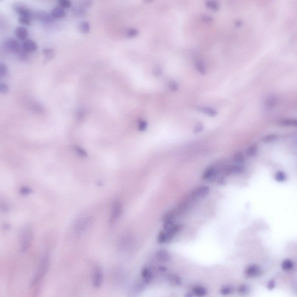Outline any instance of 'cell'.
Listing matches in <instances>:
<instances>
[{
  "mask_svg": "<svg viewBox=\"0 0 297 297\" xmlns=\"http://www.w3.org/2000/svg\"><path fill=\"white\" fill-rule=\"evenodd\" d=\"M92 3L91 1H84L82 3L81 6L84 7H89L91 6Z\"/></svg>",
  "mask_w": 297,
  "mask_h": 297,
  "instance_id": "obj_44",
  "label": "cell"
},
{
  "mask_svg": "<svg viewBox=\"0 0 297 297\" xmlns=\"http://www.w3.org/2000/svg\"><path fill=\"white\" fill-rule=\"evenodd\" d=\"M210 192L209 188L206 186H201L196 188L192 193V196L195 198H203L207 196Z\"/></svg>",
  "mask_w": 297,
  "mask_h": 297,
  "instance_id": "obj_6",
  "label": "cell"
},
{
  "mask_svg": "<svg viewBox=\"0 0 297 297\" xmlns=\"http://www.w3.org/2000/svg\"><path fill=\"white\" fill-rule=\"evenodd\" d=\"M152 72L154 76L157 77L161 74L162 70L159 67H156L153 69Z\"/></svg>",
  "mask_w": 297,
  "mask_h": 297,
  "instance_id": "obj_41",
  "label": "cell"
},
{
  "mask_svg": "<svg viewBox=\"0 0 297 297\" xmlns=\"http://www.w3.org/2000/svg\"><path fill=\"white\" fill-rule=\"evenodd\" d=\"M275 282L274 280L273 279L270 280L267 285V288L269 290H272L274 289L275 287Z\"/></svg>",
  "mask_w": 297,
  "mask_h": 297,
  "instance_id": "obj_42",
  "label": "cell"
},
{
  "mask_svg": "<svg viewBox=\"0 0 297 297\" xmlns=\"http://www.w3.org/2000/svg\"><path fill=\"white\" fill-rule=\"evenodd\" d=\"M203 126L201 123H198L195 126L193 132L195 134H197L201 132L203 129Z\"/></svg>",
  "mask_w": 297,
  "mask_h": 297,
  "instance_id": "obj_38",
  "label": "cell"
},
{
  "mask_svg": "<svg viewBox=\"0 0 297 297\" xmlns=\"http://www.w3.org/2000/svg\"><path fill=\"white\" fill-rule=\"evenodd\" d=\"M37 45L34 41L28 39L23 44V49L27 52H31L35 51L37 48Z\"/></svg>",
  "mask_w": 297,
  "mask_h": 297,
  "instance_id": "obj_9",
  "label": "cell"
},
{
  "mask_svg": "<svg viewBox=\"0 0 297 297\" xmlns=\"http://www.w3.org/2000/svg\"><path fill=\"white\" fill-rule=\"evenodd\" d=\"M277 100L275 97L269 96L265 100L264 105L265 108L270 109L274 107L277 104Z\"/></svg>",
  "mask_w": 297,
  "mask_h": 297,
  "instance_id": "obj_16",
  "label": "cell"
},
{
  "mask_svg": "<svg viewBox=\"0 0 297 297\" xmlns=\"http://www.w3.org/2000/svg\"><path fill=\"white\" fill-rule=\"evenodd\" d=\"M121 207L118 202H115L113 206L110 219L111 224L113 223L120 215L121 212Z\"/></svg>",
  "mask_w": 297,
  "mask_h": 297,
  "instance_id": "obj_8",
  "label": "cell"
},
{
  "mask_svg": "<svg viewBox=\"0 0 297 297\" xmlns=\"http://www.w3.org/2000/svg\"><path fill=\"white\" fill-rule=\"evenodd\" d=\"M141 275L144 282L149 283L152 280V275L149 269L147 267H144L141 271Z\"/></svg>",
  "mask_w": 297,
  "mask_h": 297,
  "instance_id": "obj_15",
  "label": "cell"
},
{
  "mask_svg": "<svg viewBox=\"0 0 297 297\" xmlns=\"http://www.w3.org/2000/svg\"><path fill=\"white\" fill-rule=\"evenodd\" d=\"M195 66L198 71L202 75H204L206 73V70L203 63L201 61H198L195 63Z\"/></svg>",
  "mask_w": 297,
  "mask_h": 297,
  "instance_id": "obj_25",
  "label": "cell"
},
{
  "mask_svg": "<svg viewBox=\"0 0 297 297\" xmlns=\"http://www.w3.org/2000/svg\"><path fill=\"white\" fill-rule=\"evenodd\" d=\"M258 151L257 146L256 144H253L250 146L247 149V154L248 156L252 157L256 155Z\"/></svg>",
  "mask_w": 297,
  "mask_h": 297,
  "instance_id": "obj_24",
  "label": "cell"
},
{
  "mask_svg": "<svg viewBox=\"0 0 297 297\" xmlns=\"http://www.w3.org/2000/svg\"><path fill=\"white\" fill-rule=\"evenodd\" d=\"M16 11L20 16L27 17L30 19L32 13L28 9L22 6H17L16 8Z\"/></svg>",
  "mask_w": 297,
  "mask_h": 297,
  "instance_id": "obj_17",
  "label": "cell"
},
{
  "mask_svg": "<svg viewBox=\"0 0 297 297\" xmlns=\"http://www.w3.org/2000/svg\"><path fill=\"white\" fill-rule=\"evenodd\" d=\"M59 3L60 7L63 8H69L71 5V3L68 0H60Z\"/></svg>",
  "mask_w": 297,
  "mask_h": 297,
  "instance_id": "obj_36",
  "label": "cell"
},
{
  "mask_svg": "<svg viewBox=\"0 0 297 297\" xmlns=\"http://www.w3.org/2000/svg\"><path fill=\"white\" fill-rule=\"evenodd\" d=\"M205 4L208 8L215 10H218L220 7L219 3L215 1H206Z\"/></svg>",
  "mask_w": 297,
  "mask_h": 297,
  "instance_id": "obj_23",
  "label": "cell"
},
{
  "mask_svg": "<svg viewBox=\"0 0 297 297\" xmlns=\"http://www.w3.org/2000/svg\"><path fill=\"white\" fill-rule=\"evenodd\" d=\"M93 221V218L90 216L77 219L72 226V230L73 233L76 236H78L82 232L91 226Z\"/></svg>",
  "mask_w": 297,
  "mask_h": 297,
  "instance_id": "obj_3",
  "label": "cell"
},
{
  "mask_svg": "<svg viewBox=\"0 0 297 297\" xmlns=\"http://www.w3.org/2000/svg\"><path fill=\"white\" fill-rule=\"evenodd\" d=\"M9 90V86L3 82L0 83V92L1 93L6 94L8 92Z\"/></svg>",
  "mask_w": 297,
  "mask_h": 297,
  "instance_id": "obj_37",
  "label": "cell"
},
{
  "mask_svg": "<svg viewBox=\"0 0 297 297\" xmlns=\"http://www.w3.org/2000/svg\"><path fill=\"white\" fill-rule=\"evenodd\" d=\"M278 136L276 134H270L264 136L262 138V141L265 142H273L277 139Z\"/></svg>",
  "mask_w": 297,
  "mask_h": 297,
  "instance_id": "obj_29",
  "label": "cell"
},
{
  "mask_svg": "<svg viewBox=\"0 0 297 297\" xmlns=\"http://www.w3.org/2000/svg\"><path fill=\"white\" fill-rule=\"evenodd\" d=\"M18 21L20 23L25 25H29L31 23L30 19L26 17L20 16Z\"/></svg>",
  "mask_w": 297,
  "mask_h": 297,
  "instance_id": "obj_33",
  "label": "cell"
},
{
  "mask_svg": "<svg viewBox=\"0 0 297 297\" xmlns=\"http://www.w3.org/2000/svg\"><path fill=\"white\" fill-rule=\"evenodd\" d=\"M159 269L162 272H165L167 270V268L163 266H160L159 267Z\"/></svg>",
  "mask_w": 297,
  "mask_h": 297,
  "instance_id": "obj_47",
  "label": "cell"
},
{
  "mask_svg": "<svg viewBox=\"0 0 297 297\" xmlns=\"http://www.w3.org/2000/svg\"><path fill=\"white\" fill-rule=\"evenodd\" d=\"M31 192V190L27 187H23L20 190L21 193L23 195H27L30 193Z\"/></svg>",
  "mask_w": 297,
  "mask_h": 297,
  "instance_id": "obj_43",
  "label": "cell"
},
{
  "mask_svg": "<svg viewBox=\"0 0 297 297\" xmlns=\"http://www.w3.org/2000/svg\"><path fill=\"white\" fill-rule=\"evenodd\" d=\"M103 281V276L102 272L98 268L95 269L92 276V283L95 287H100Z\"/></svg>",
  "mask_w": 297,
  "mask_h": 297,
  "instance_id": "obj_5",
  "label": "cell"
},
{
  "mask_svg": "<svg viewBox=\"0 0 297 297\" xmlns=\"http://www.w3.org/2000/svg\"><path fill=\"white\" fill-rule=\"evenodd\" d=\"M15 33L16 36L19 39L21 40H24L28 36V31L25 27L20 26L16 28Z\"/></svg>",
  "mask_w": 297,
  "mask_h": 297,
  "instance_id": "obj_13",
  "label": "cell"
},
{
  "mask_svg": "<svg viewBox=\"0 0 297 297\" xmlns=\"http://www.w3.org/2000/svg\"><path fill=\"white\" fill-rule=\"evenodd\" d=\"M33 237L32 231L29 227L24 226L20 229L19 238L21 251L25 252L29 248L32 243Z\"/></svg>",
  "mask_w": 297,
  "mask_h": 297,
  "instance_id": "obj_2",
  "label": "cell"
},
{
  "mask_svg": "<svg viewBox=\"0 0 297 297\" xmlns=\"http://www.w3.org/2000/svg\"><path fill=\"white\" fill-rule=\"evenodd\" d=\"M51 15L54 18H61L64 17L65 12L63 8L60 6H57L52 10Z\"/></svg>",
  "mask_w": 297,
  "mask_h": 297,
  "instance_id": "obj_14",
  "label": "cell"
},
{
  "mask_svg": "<svg viewBox=\"0 0 297 297\" xmlns=\"http://www.w3.org/2000/svg\"><path fill=\"white\" fill-rule=\"evenodd\" d=\"M193 292L195 296H202L206 295L207 293L206 289L204 287L197 286L193 288Z\"/></svg>",
  "mask_w": 297,
  "mask_h": 297,
  "instance_id": "obj_19",
  "label": "cell"
},
{
  "mask_svg": "<svg viewBox=\"0 0 297 297\" xmlns=\"http://www.w3.org/2000/svg\"><path fill=\"white\" fill-rule=\"evenodd\" d=\"M233 290L232 288L229 286H226L222 287L220 290L221 293L224 295H226L231 293Z\"/></svg>",
  "mask_w": 297,
  "mask_h": 297,
  "instance_id": "obj_35",
  "label": "cell"
},
{
  "mask_svg": "<svg viewBox=\"0 0 297 297\" xmlns=\"http://www.w3.org/2000/svg\"><path fill=\"white\" fill-rule=\"evenodd\" d=\"M49 256L47 253L42 257L36 272L30 284V287L35 286L38 284L46 274L49 264Z\"/></svg>",
  "mask_w": 297,
  "mask_h": 297,
  "instance_id": "obj_1",
  "label": "cell"
},
{
  "mask_svg": "<svg viewBox=\"0 0 297 297\" xmlns=\"http://www.w3.org/2000/svg\"><path fill=\"white\" fill-rule=\"evenodd\" d=\"M261 273V270L260 267L255 264L248 265L244 271L245 276L247 278L257 276L260 275Z\"/></svg>",
  "mask_w": 297,
  "mask_h": 297,
  "instance_id": "obj_4",
  "label": "cell"
},
{
  "mask_svg": "<svg viewBox=\"0 0 297 297\" xmlns=\"http://www.w3.org/2000/svg\"><path fill=\"white\" fill-rule=\"evenodd\" d=\"M216 171L212 167L207 169L203 173L202 178L205 180H210L213 179L216 176Z\"/></svg>",
  "mask_w": 297,
  "mask_h": 297,
  "instance_id": "obj_10",
  "label": "cell"
},
{
  "mask_svg": "<svg viewBox=\"0 0 297 297\" xmlns=\"http://www.w3.org/2000/svg\"><path fill=\"white\" fill-rule=\"evenodd\" d=\"M200 110L204 114L211 117H214L217 114L215 109L208 107H202L201 108Z\"/></svg>",
  "mask_w": 297,
  "mask_h": 297,
  "instance_id": "obj_20",
  "label": "cell"
},
{
  "mask_svg": "<svg viewBox=\"0 0 297 297\" xmlns=\"http://www.w3.org/2000/svg\"><path fill=\"white\" fill-rule=\"evenodd\" d=\"M280 124L283 126H296L297 124V120L294 119H284L281 120Z\"/></svg>",
  "mask_w": 297,
  "mask_h": 297,
  "instance_id": "obj_22",
  "label": "cell"
},
{
  "mask_svg": "<svg viewBox=\"0 0 297 297\" xmlns=\"http://www.w3.org/2000/svg\"><path fill=\"white\" fill-rule=\"evenodd\" d=\"M249 289L247 285L245 284L240 285L238 288V293L241 294H244L247 293L249 291Z\"/></svg>",
  "mask_w": 297,
  "mask_h": 297,
  "instance_id": "obj_34",
  "label": "cell"
},
{
  "mask_svg": "<svg viewBox=\"0 0 297 297\" xmlns=\"http://www.w3.org/2000/svg\"><path fill=\"white\" fill-rule=\"evenodd\" d=\"M5 46L8 51L13 52H18L20 50V45L18 41L15 39L10 38L5 43Z\"/></svg>",
  "mask_w": 297,
  "mask_h": 297,
  "instance_id": "obj_7",
  "label": "cell"
},
{
  "mask_svg": "<svg viewBox=\"0 0 297 297\" xmlns=\"http://www.w3.org/2000/svg\"><path fill=\"white\" fill-rule=\"evenodd\" d=\"M43 52L47 60L53 58L54 56V52L51 48H45L43 49Z\"/></svg>",
  "mask_w": 297,
  "mask_h": 297,
  "instance_id": "obj_26",
  "label": "cell"
},
{
  "mask_svg": "<svg viewBox=\"0 0 297 297\" xmlns=\"http://www.w3.org/2000/svg\"><path fill=\"white\" fill-rule=\"evenodd\" d=\"M218 183L219 184L221 185H224L226 183V180L224 177H220L218 179Z\"/></svg>",
  "mask_w": 297,
  "mask_h": 297,
  "instance_id": "obj_46",
  "label": "cell"
},
{
  "mask_svg": "<svg viewBox=\"0 0 297 297\" xmlns=\"http://www.w3.org/2000/svg\"><path fill=\"white\" fill-rule=\"evenodd\" d=\"M7 68L6 66L3 63L0 64V78L4 77L6 74Z\"/></svg>",
  "mask_w": 297,
  "mask_h": 297,
  "instance_id": "obj_32",
  "label": "cell"
},
{
  "mask_svg": "<svg viewBox=\"0 0 297 297\" xmlns=\"http://www.w3.org/2000/svg\"><path fill=\"white\" fill-rule=\"evenodd\" d=\"M79 28L82 32L84 33H87L90 30V24L87 21H82L80 23L79 25Z\"/></svg>",
  "mask_w": 297,
  "mask_h": 297,
  "instance_id": "obj_27",
  "label": "cell"
},
{
  "mask_svg": "<svg viewBox=\"0 0 297 297\" xmlns=\"http://www.w3.org/2000/svg\"><path fill=\"white\" fill-rule=\"evenodd\" d=\"M27 52L23 49V50H20L18 52L19 53V59L22 60H26L27 57Z\"/></svg>",
  "mask_w": 297,
  "mask_h": 297,
  "instance_id": "obj_39",
  "label": "cell"
},
{
  "mask_svg": "<svg viewBox=\"0 0 297 297\" xmlns=\"http://www.w3.org/2000/svg\"><path fill=\"white\" fill-rule=\"evenodd\" d=\"M166 237L164 231H161L160 232L158 236L157 241L158 243L160 244L166 243Z\"/></svg>",
  "mask_w": 297,
  "mask_h": 297,
  "instance_id": "obj_30",
  "label": "cell"
},
{
  "mask_svg": "<svg viewBox=\"0 0 297 297\" xmlns=\"http://www.w3.org/2000/svg\"><path fill=\"white\" fill-rule=\"evenodd\" d=\"M286 178V176L285 173L280 171L277 172L275 175L276 180L278 181H283L285 180Z\"/></svg>",
  "mask_w": 297,
  "mask_h": 297,
  "instance_id": "obj_31",
  "label": "cell"
},
{
  "mask_svg": "<svg viewBox=\"0 0 297 297\" xmlns=\"http://www.w3.org/2000/svg\"><path fill=\"white\" fill-rule=\"evenodd\" d=\"M293 266V261L290 259H286L282 262L281 267L284 270L288 271L291 269Z\"/></svg>",
  "mask_w": 297,
  "mask_h": 297,
  "instance_id": "obj_21",
  "label": "cell"
},
{
  "mask_svg": "<svg viewBox=\"0 0 297 297\" xmlns=\"http://www.w3.org/2000/svg\"><path fill=\"white\" fill-rule=\"evenodd\" d=\"M169 87L173 91L177 90L178 88V86L177 83L174 81H171L169 84Z\"/></svg>",
  "mask_w": 297,
  "mask_h": 297,
  "instance_id": "obj_40",
  "label": "cell"
},
{
  "mask_svg": "<svg viewBox=\"0 0 297 297\" xmlns=\"http://www.w3.org/2000/svg\"><path fill=\"white\" fill-rule=\"evenodd\" d=\"M244 169V167L242 166L234 165L228 166L226 169V172L228 174H240L243 171Z\"/></svg>",
  "mask_w": 297,
  "mask_h": 297,
  "instance_id": "obj_12",
  "label": "cell"
},
{
  "mask_svg": "<svg viewBox=\"0 0 297 297\" xmlns=\"http://www.w3.org/2000/svg\"><path fill=\"white\" fill-rule=\"evenodd\" d=\"M202 20L206 22H211L213 21V18L211 17L208 16H204L202 18Z\"/></svg>",
  "mask_w": 297,
  "mask_h": 297,
  "instance_id": "obj_45",
  "label": "cell"
},
{
  "mask_svg": "<svg viewBox=\"0 0 297 297\" xmlns=\"http://www.w3.org/2000/svg\"><path fill=\"white\" fill-rule=\"evenodd\" d=\"M36 16L41 20L46 22H50L54 19L51 15L44 12H39L37 14Z\"/></svg>",
  "mask_w": 297,
  "mask_h": 297,
  "instance_id": "obj_18",
  "label": "cell"
},
{
  "mask_svg": "<svg viewBox=\"0 0 297 297\" xmlns=\"http://www.w3.org/2000/svg\"><path fill=\"white\" fill-rule=\"evenodd\" d=\"M233 160L236 163L242 164L243 163L244 161V156L241 153L238 152L234 155Z\"/></svg>",
  "mask_w": 297,
  "mask_h": 297,
  "instance_id": "obj_28",
  "label": "cell"
},
{
  "mask_svg": "<svg viewBox=\"0 0 297 297\" xmlns=\"http://www.w3.org/2000/svg\"><path fill=\"white\" fill-rule=\"evenodd\" d=\"M156 256L157 259L162 262H166L169 260L170 258L168 252L163 249L158 250L156 253Z\"/></svg>",
  "mask_w": 297,
  "mask_h": 297,
  "instance_id": "obj_11",
  "label": "cell"
}]
</instances>
